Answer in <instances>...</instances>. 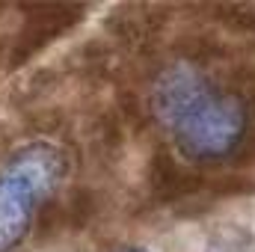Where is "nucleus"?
<instances>
[{
	"instance_id": "4",
	"label": "nucleus",
	"mask_w": 255,
	"mask_h": 252,
	"mask_svg": "<svg viewBox=\"0 0 255 252\" xmlns=\"http://www.w3.org/2000/svg\"><path fill=\"white\" fill-rule=\"evenodd\" d=\"M119 252H148V250H142V247H125V250H119Z\"/></svg>"
},
{
	"instance_id": "1",
	"label": "nucleus",
	"mask_w": 255,
	"mask_h": 252,
	"mask_svg": "<svg viewBox=\"0 0 255 252\" xmlns=\"http://www.w3.org/2000/svg\"><path fill=\"white\" fill-rule=\"evenodd\" d=\"M148 107L178 154L202 166L232 160L253 127L250 101L196 60L163 65L151 80Z\"/></svg>"
},
{
	"instance_id": "3",
	"label": "nucleus",
	"mask_w": 255,
	"mask_h": 252,
	"mask_svg": "<svg viewBox=\"0 0 255 252\" xmlns=\"http://www.w3.org/2000/svg\"><path fill=\"white\" fill-rule=\"evenodd\" d=\"M205 252H255V235L244 226H223L208 238Z\"/></svg>"
},
{
	"instance_id": "2",
	"label": "nucleus",
	"mask_w": 255,
	"mask_h": 252,
	"mask_svg": "<svg viewBox=\"0 0 255 252\" xmlns=\"http://www.w3.org/2000/svg\"><path fill=\"white\" fill-rule=\"evenodd\" d=\"M65 175V151L51 139H27L0 160V252H12L30 232L39 208Z\"/></svg>"
}]
</instances>
